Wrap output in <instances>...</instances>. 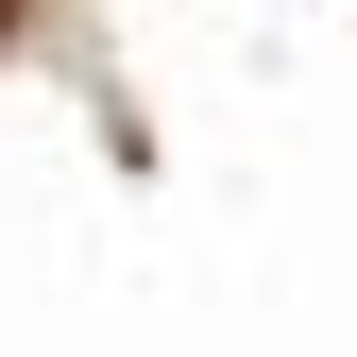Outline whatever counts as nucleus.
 I'll list each match as a JSON object with an SVG mask.
<instances>
[{"label": "nucleus", "instance_id": "f257e3e1", "mask_svg": "<svg viewBox=\"0 0 357 357\" xmlns=\"http://www.w3.org/2000/svg\"><path fill=\"white\" fill-rule=\"evenodd\" d=\"M17 17H34V0H0V34H17Z\"/></svg>", "mask_w": 357, "mask_h": 357}]
</instances>
